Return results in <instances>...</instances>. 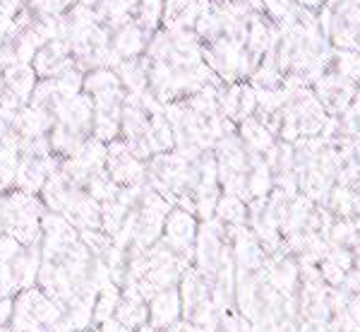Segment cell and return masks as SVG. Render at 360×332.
Here are the masks:
<instances>
[{"label":"cell","instance_id":"cell-1","mask_svg":"<svg viewBox=\"0 0 360 332\" xmlns=\"http://www.w3.org/2000/svg\"><path fill=\"white\" fill-rule=\"evenodd\" d=\"M180 311H183V301H180V291L164 289L152 299L149 304V323L154 330H166L180 320Z\"/></svg>","mask_w":360,"mask_h":332},{"label":"cell","instance_id":"cell-2","mask_svg":"<svg viewBox=\"0 0 360 332\" xmlns=\"http://www.w3.org/2000/svg\"><path fill=\"white\" fill-rule=\"evenodd\" d=\"M195 221L183 212H176L166 224V246L180 258H193V241H195Z\"/></svg>","mask_w":360,"mask_h":332},{"label":"cell","instance_id":"cell-3","mask_svg":"<svg viewBox=\"0 0 360 332\" xmlns=\"http://www.w3.org/2000/svg\"><path fill=\"white\" fill-rule=\"evenodd\" d=\"M13 270H15L17 287L29 289L34 284V279L39 277V270H41V265H39V253H34V250L32 253H22L13 263Z\"/></svg>","mask_w":360,"mask_h":332},{"label":"cell","instance_id":"cell-4","mask_svg":"<svg viewBox=\"0 0 360 332\" xmlns=\"http://www.w3.org/2000/svg\"><path fill=\"white\" fill-rule=\"evenodd\" d=\"M120 306V291L115 284L111 287L101 289L96 296V306H94V320L96 323H106V320H111L115 316V311H118Z\"/></svg>","mask_w":360,"mask_h":332},{"label":"cell","instance_id":"cell-5","mask_svg":"<svg viewBox=\"0 0 360 332\" xmlns=\"http://www.w3.org/2000/svg\"><path fill=\"white\" fill-rule=\"evenodd\" d=\"M22 255V243L15 236H0V263H15Z\"/></svg>","mask_w":360,"mask_h":332},{"label":"cell","instance_id":"cell-6","mask_svg":"<svg viewBox=\"0 0 360 332\" xmlns=\"http://www.w3.org/2000/svg\"><path fill=\"white\" fill-rule=\"evenodd\" d=\"M15 316V301L13 299H0V325H5V323H10Z\"/></svg>","mask_w":360,"mask_h":332},{"label":"cell","instance_id":"cell-7","mask_svg":"<svg viewBox=\"0 0 360 332\" xmlns=\"http://www.w3.org/2000/svg\"><path fill=\"white\" fill-rule=\"evenodd\" d=\"M344 313L358 325V330H360V296H353V299L348 301V306H346Z\"/></svg>","mask_w":360,"mask_h":332},{"label":"cell","instance_id":"cell-8","mask_svg":"<svg viewBox=\"0 0 360 332\" xmlns=\"http://www.w3.org/2000/svg\"><path fill=\"white\" fill-rule=\"evenodd\" d=\"M101 332H132V330H127L123 323L111 318V320H106V323H101Z\"/></svg>","mask_w":360,"mask_h":332}]
</instances>
